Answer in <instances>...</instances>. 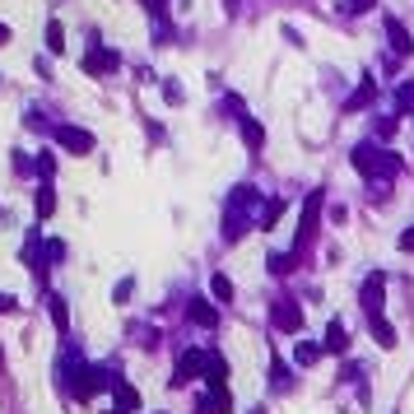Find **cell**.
<instances>
[{
  "instance_id": "32",
  "label": "cell",
  "mask_w": 414,
  "mask_h": 414,
  "mask_svg": "<svg viewBox=\"0 0 414 414\" xmlns=\"http://www.w3.org/2000/svg\"><path fill=\"white\" fill-rule=\"evenodd\" d=\"M251 414H265V410H261V405H256V410H251Z\"/></svg>"
},
{
  "instance_id": "2",
  "label": "cell",
  "mask_w": 414,
  "mask_h": 414,
  "mask_svg": "<svg viewBox=\"0 0 414 414\" xmlns=\"http://www.w3.org/2000/svg\"><path fill=\"white\" fill-rule=\"evenodd\" d=\"M354 168L363 172V177H382V182H391L400 168H405V158L391 149H377V144H358L354 149Z\"/></svg>"
},
{
  "instance_id": "29",
  "label": "cell",
  "mask_w": 414,
  "mask_h": 414,
  "mask_svg": "<svg viewBox=\"0 0 414 414\" xmlns=\"http://www.w3.org/2000/svg\"><path fill=\"white\" fill-rule=\"evenodd\" d=\"M400 251H414V229H405V233H400Z\"/></svg>"
},
{
  "instance_id": "18",
  "label": "cell",
  "mask_w": 414,
  "mask_h": 414,
  "mask_svg": "<svg viewBox=\"0 0 414 414\" xmlns=\"http://www.w3.org/2000/svg\"><path fill=\"white\" fill-rule=\"evenodd\" d=\"M56 210V196H51V186H38V219H51Z\"/></svg>"
},
{
  "instance_id": "9",
  "label": "cell",
  "mask_w": 414,
  "mask_h": 414,
  "mask_svg": "<svg viewBox=\"0 0 414 414\" xmlns=\"http://www.w3.org/2000/svg\"><path fill=\"white\" fill-rule=\"evenodd\" d=\"M84 70H89V75H108V70H117V51H103V47H93L89 56H84Z\"/></svg>"
},
{
  "instance_id": "22",
  "label": "cell",
  "mask_w": 414,
  "mask_h": 414,
  "mask_svg": "<svg viewBox=\"0 0 414 414\" xmlns=\"http://www.w3.org/2000/svg\"><path fill=\"white\" fill-rule=\"evenodd\" d=\"M242 140H247V144H251V149H261L265 131H261V126H256V122H242Z\"/></svg>"
},
{
  "instance_id": "27",
  "label": "cell",
  "mask_w": 414,
  "mask_h": 414,
  "mask_svg": "<svg viewBox=\"0 0 414 414\" xmlns=\"http://www.w3.org/2000/svg\"><path fill=\"white\" fill-rule=\"evenodd\" d=\"M270 270H275V275H289V270H293V256H270Z\"/></svg>"
},
{
  "instance_id": "24",
  "label": "cell",
  "mask_w": 414,
  "mask_h": 414,
  "mask_svg": "<svg viewBox=\"0 0 414 414\" xmlns=\"http://www.w3.org/2000/svg\"><path fill=\"white\" fill-rule=\"evenodd\" d=\"M396 103H400V108H405V112H414V79H410V84H400V89H396Z\"/></svg>"
},
{
  "instance_id": "16",
  "label": "cell",
  "mask_w": 414,
  "mask_h": 414,
  "mask_svg": "<svg viewBox=\"0 0 414 414\" xmlns=\"http://www.w3.org/2000/svg\"><path fill=\"white\" fill-rule=\"evenodd\" d=\"M112 391H117V405H122V410H135V405H140V396H135V391H131V386L122 382V377L112 382Z\"/></svg>"
},
{
  "instance_id": "7",
  "label": "cell",
  "mask_w": 414,
  "mask_h": 414,
  "mask_svg": "<svg viewBox=\"0 0 414 414\" xmlns=\"http://www.w3.org/2000/svg\"><path fill=\"white\" fill-rule=\"evenodd\" d=\"M224 382H229V358L224 354H205V386L219 391Z\"/></svg>"
},
{
  "instance_id": "19",
  "label": "cell",
  "mask_w": 414,
  "mask_h": 414,
  "mask_svg": "<svg viewBox=\"0 0 414 414\" xmlns=\"http://www.w3.org/2000/svg\"><path fill=\"white\" fill-rule=\"evenodd\" d=\"M210 293H215L219 303H229V298H233V279L229 275H215V279H210Z\"/></svg>"
},
{
  "instance_id": "17",
  "label": "cell",
  "mask_w": 414,
  "mask_h": 414,
  "mask_svg": "<svg viewBox=\"0 0 414 414\" xmlns=\"http://www.w3.org/2000/svg\"><path fill=\"white\" fill-rule=\"evenodd\" d=\"M270 386H275V391H284V386H289V368H284V358H270Z\"/></svg>"
},
{
  "instance_id": "20",
  "label": "cell",
  "mask_w": 414,
  "mask_h": 414,
  "mask_svg": "<svg viewBox=\"0 0 414 414\" xmlns=\"http://www.w3.org/2000/svg\"><path fill=\"white\" fill-rule=\"evenodd\" d=\"M372 93H377V84L368 79V84H363V89H358V93L349 98V103H345V112H354V108H363V103H372Z\"/></svg>"
},
{
  "instance_id": "12",
  "label": "cell",
  "mask_w": 414,
  "mask_h": 414,
  "mask_svg": "<svg viewBox=\"0 0 414 414\" xmlns=\"http://www.w3.org/2000/svg\"><path fill=\"white\" fill-rule=\"evenodd\" d=\"M322 349H331V354H345V349H349V331H345V322H331V326H326Z\"/></svg>"
},
{
  "instance_id": "31",
  "label": "cell",
  "mask_w": 414,
  "mask_h": 414,
  "mask_svg": "<svg viewBox=\"0 0 414 414\" xmlns=\"http://www.w3.org/2000/svg\"><path fill=\"white\" fill-rule=\"evenodd\" d=\"M5 42H10V28H5V24H0V47H5Z\"/></svg>"
},
{
  "instance_id": "14",
  "label": "cell",
  "mask_w": 414,
  "mask_h": 414,
  "mask_svg": "<svg viewBox=\"0 0 414 414\" xmlns=\"http://www.w3.org/2000/svg\"><path fill=\"white\" fill-rule=\"evenodd\" d=\"M293 358H298V368H312L322 358V345H293Z\"/></svg>"
},
{
  "instance_id": "1",
  "label": "cell",
  "mask_w": 414,
  "mask_h": 414,
  "mask_svg": "<svg viewBox=\"0 0 414 414\" xmlns=\"http://www.w3.org/2000/svg\"><path fill=\"white\" fill-rule=\"evenodd\" d=\"M256 205H261V196L251 186H238L229 196V205H224V238L229 242H238L247 229H256Z\"/></svg>"
},
{
  "instance_id": "30",
  "label": "cell",
  "mask_w": 414,
  "mask_h": 414,
  "mask_svg": "<svg viewBox=\"0 0 414 414\" xmlns=\"http://www.w3.org/2000/svg\"><path fill=\"white\" fill-rule=\"evenodd\" d=\"M15 307H19V303L10 298V293H0V312H15Z\"/></svg>"
},
{
  "instance_id": "15",
  "label": "cell",
  "mask_w": 414,
  "mask_h": 414,
  "mask_svg": "<svg viewBox=\"0 0 414 414\" xmlns=\"http://www.w3.org/2000/svg\"><path fill=\"white\" fill-rule=\"evenodd\" d=\"M47 51H56V56H61V51H65V28H61V24H56V19L47 24Z\"/></svg>"
},
{
  "instance_id": "13",
  "label": "cell",
  "mask_w": 414,
  "mask_h": 414,
  "mask_svg": "<svg viewBox=\"0 0 414 414\" xmlns=\"http://www.w3.org/2000/svg\"><path fill=\"white\" fill-rule=\"evenodd\" d=\"M372 336H377V345H382V349H396V326L386 322V317H372Z\"/></svg>"
},
{
  "instance_id": "21",
  "label": "cell",
  "mask_w": 414,
  "mask_h": 414,
  "mask_svg": "<svg viewBox=\"0 0 414 414\" xmlns=\"http://www.w3.org/2000/svg\"><path fill=\"white\" fill-rule=\"evenodd\" d=\"M279 215H284V200H270V205H265V215H261V229H275Z\"/></svg>"
},
{
  "instance_id": "3",
  "label": "cell",
  "mask_w": 414,
  "mask_h": 414,
  "mask_svg": "<svg viewBox=\"0 0 414 414\" xmlns=\"http://www.w3.org/2000/svg\"><path fill=\"white\" fill-rule=\"evenodd\" d=\"M270 322H275V331H284V336H298V331H303V307L293 303V298H275V303H270Z\"/></svg>"
},
{
  "instance_id": "11",
  "label": "cell",
  "mask_w": 414,
  "mask_h": 414,
  "mask_svg": "<svg viewBox=\"0 0 414 414\" xmlns=\"http://www.w3.org/2000/svg\"><path fill=\"white\" fill-rule=\"evenodd\" d=\"M386 38H391V47H396V51H405V56L414 51V38H410V28H405L400 19H386Z\"/></svg>"
},
{
  "instance_id": "28",
  "label": "cell",
  "mask_w": 414,
  "mask_h": 414,
  "mask_svg": "<svg viewBox=\"0 0 414 414\" xmlns=\"http://www.w3.org/2000/svg\"><path fill=\"white\" fill-rule=\"evenodd\" d=\"M131 293H135V279H122L117 284V303H131Z\"/></svg>"
},
{
  "instance_id": "23",
  "label": "cell",
  "mask_w": 414,
  "mask_h": 414,
  "mask_svg": "<svg viewBox=\"0 0 414 414\" xmlns=\"http://www.w3.org/2000/svg\"><path fill=\"white\" fill-rule=\"evenodd\" d=\"M42 261H47V265H61V261H65V242H47V247H42Z\"/></svg>"
},
{
  "instance_id": "4",
  "label": "cell",
  "mask_w": 414,
  "mask_h": 414,
  "mask_svg": "<svg viewBox=\"0 0 414 414\" xmlns=\"http://www.w3.org/2000/svg\"><path fill=\"white\" fill-rule=\"evenodd\" d=\"M317 219H322V191H312L303 205V224H298V251H303L312 238H317Z\"/></svg>"
},
{
  "instance_id": "8",
  "label": "cell",
  "mask_w": 414,
  "mask_h": 414,
  "mask_svg": "<svg viewBox=\"0 0 414 414\" xmlns=\"http://www.w3.org/2000/svg\"><path fill=\"white\" fill-rule=\"evenodd\" d=\"M382 275H368V284H363V312H368V322L372 317H382Z\"/></svg>"
},
{
  "instance_id": "10",
  "label": "cell",
  "mask_w": 414,
  "mask_h": 414,
  "mask_svg": "<svg viewBox=\"0 0 414 414\" xmlns=\"http://www.w3.org/2000/svg\"><path fill=\"white\" fill-rule=\"evenodd\" d=\"M186 317H191L196 326H205V331H210V326H219V312H215L210 303H205V298H191V307H186Z\"/></svg>"
},
{
  "instance_id": "25",
  "label": "cell",
  "mask_w": 414,
  "mask_h": 414,
  "mask_svg": "<svg viewBox=\"0 0 414 414\" xmlns=\"http://www.w3.org/2000/svg\"><path fill=\"white\" fill-rule=\"evenodd\" d=\"M51 322L61 326V331L70 326V317H65V298H51Z\"/></svg>"
},
{
  "instance_id": "26",
  "label": "cell",
  "mask_w": 414,
  "mask_h": 414,
  "mask_svg": "<svg viewBox=\"0 0 414 414\" xmlns=\"http://www.w3.org/2000/svg\"><path fill=\"white\" fill-rule=\"evenodd\" d=\"M51 172H56V158H51V154H38V177H51Z\"/></svg>"
},
{
  "instance_id": "6",
  "label": "cell",
  "mask_w": 414,
  "mask_h": 414,
  "mask_svg": "<svg viewBox=\"0 0 414 414\" xmlns=\"http://www.w3.org/2000/svg\"><path fill=\"white\" fill-rule=\"evenodd\" d=\"M56 140H61L65 149H75V154H93V135L79 131V126H56Z\"/></svg>"
},
{
  "instance_id": "5",
  "label": "cell",
  "mask_w": 414,
  "mask_h": 414,
  "mask_svg": "<svg viewBox=\"0 0 414 414\" xmlns=\"http://www.w3.org/2000/svg\"><path fill=\"white\" fill-rule=\"evenodd\" d=\"M191 377H205V354H200V349H186L182 358H177V377H172V386L191 382Z\"/></svg>"
}]
</instances>
